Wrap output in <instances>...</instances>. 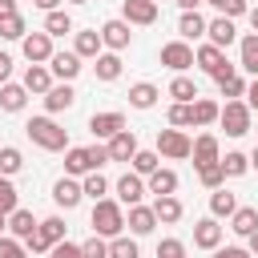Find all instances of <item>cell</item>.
<instances>
[{
	"mask_svg": "<svg viewBox=\"0 0 258 258\" xmlns=\"http://www.w3.org/2000/svg\"><path fill=\"white\" fill-rule=\"evenodd\" d=\"M93 69H97V81H117L121 77V56L117 52H101Z\"/></svg>",
	"mask_w": 258,
	"mask_h": 258,
	"instance_id": "29",
	"label": "cell"
},
{
	"mask_svg": "<svg viewBox=\"0 0 258 258\" xmlns=\"http://www.w3.org/2000/svg\"><path fill=\"white\" fill-rule=\"evenodd\" d=\"M0 258H28V254L16 238H0Z\"/></svg>",
	"mask_w": 258,
	"mask_h": 258,
	"instance_id": "50",
	"label": "cell"
},
{
	"mask_svg": "<svg viewBox=\"0 0 258 258\" xmlns=\"http://www.w3.org/2000/svg\"><path fill=\"white\" fill-rule=\"evenodd\" d=\"M133 153H137V137L129 129L109 137V161H133Z\"/></svg>",
	"mask_w": 258,
	"mask_h": 258,
	"instance_id": "15",
	"label": "cell"
},
{
	"mask_svg": "<svg viewBox=\"0 0 258 258\" xmlns=\"http://www.w3.org/2000/svg\"><path fill=\"white\" fill-rule=\"evenodd\" d=\"M24 101H28V89H24V85H12V81L0 85V109H4V113H20Z\"/></svg>",
	"mask_w": 258,
	"mask_h": 258,
	"instance_id": "18",
	"label": "cell"
},
{
	"mask_svg": "<svg viewBox=\"0 0 258 258\" xmlns=\"http://www.w3.org/2000/svg\"><path fill=\"white\" fill-rule=\"evenodd\" d=\"M44 32H48V36H64V32H73V16L52 8V12L44 16Z\"/></svg>",
	"mask_w": 258,
	"mask_h": 258,
	"instance_id": "34",
	"label": "cell"
},
{
	"mask_svg": "<svg viewBox=\"0 0 258 258\" xmlns=\"http://www.w3.org/2000/svg\"><path fill=\"white\" fill-rule=\"evenodd\" d=\"M222 169H226V177H242V173L250 169V157L234 149V153H226V157H222Z\"/></svg>",
	"mask_w": 258,
	"mask_h": 258,
	"instance_id": "40",
	"label": "cell"
},
{
	"mask_svg": "<svg viewBox=\"0 0 258 258\" xmlns=\"http://www.w3.org/2000/svg\"><path fill=\"white\" fill-rule=\"evenodd\" d=\"M4 230H8V214L0 210V238H4Z\"/></svg>",
	"mask_w": 258,
	"mask_h": 258,
	"instance_id": "60",
	"label": "cell"
},
{
	"mask_svg": "<svg viewBox=\"0 0 258 258\" xmlns=\"http://www.w3.org/2000/svg\"><path fill=\"white\" fill-rule=\"evenodd\" d=\"M210 210H214V218H230V214L238 210V202H234V194H230V189H222V185H218V189L210 194Z\"/></svg>",
	"mask_w": 258,
	"mask_h": 258,
	"instance_id": "31",
	"label": "cell"
},
{
	"mask_svg": "<svg viewBox=\"0 0 258 258\" xmlns=\"http://www.w3.org/2000/svg\"><path fill=\"white\" fill-rule=\"evenodd\" d=\"M153 214H157V222H165V226H169V222H177V218H181V202H177L173 194H165V198H157V202H153Z\"/></svg>",
	"mask_w": 258,
	"mask_h": 258,
	"instance_id": "32",
	"label": "cell"
},
{
	"mask_svg": "<svg viewBox=\"0 0 258 258\" xmlns=\"http://www.w3.org/2000/svg\"><path fill=\"white\" fill-rule=\"evenodd\" d=\"M250 77H258V32H250V36H242V60H238Z\"/></svg>",
	"mask_w": 258,
	"mask_h": 258,
	"instance_id": "33",
	"label": "cell"
},
{
	"mask_svg": "<svg viewBox=\"0 0 258 258\" xmlns=\"http://www.w3.org/2000/svg\"><path fill=\"white\" fill-rule=\"evenodd\" d=\"M169 97H173V101H185V105H189V101H198L202 93H198V85H194L189 77H181V73H177V77L169 81Z\"/></svg>",
	"mask_w": 258,
	"mask_h": 258,
	"instance_id": "30",
	"label": "cell"
},
{
	"mask_svg": "<svg viewBox=\"0 0 258 258\" xmlns=\"http://www.w3.org/2000/svg\"><path fill=\"white\" fill-rule=\"evenodd\" d=\"M250 254H254V258H258V230H254V234H250Z\"/></svg>",
	"mask_w": 258,
	"mask_h": 258,
	"instance_id": "59",
	"label": "cell"
},
{
	"mask_svg": "<svg viewBox=\"0 0 258 258\" xmlns=\"http://www.w3.org/2000/svg\"><path fill=\"white\" fill-rule=\"evenodd\" d=\"M36 226H40V222L32 218V210H20V206H16V210L8 214V230H12L20 242H24V238H32V234H36Z\"/></svg>",
	"mask_w": 258,
	"mask_h": 258,
	"instance_id": "21",
	"label": "cell"
},
{
	"mask_svg": "<svg viewBox=\"0 0 258 258\" xmlns=\"http://www.w3.org/2000/svg\"><path fill=\"white\" fill-rule=\"evenodd\" d=\"M81 198H85V189H81L77 181H69V177H60V181L52 185V202H56V206H64V210L81 206Z\"/></svg>",
	"mask_w": 258,
	"mask_h": 258,
	"instance_id": "20",
	"label": "cell"
},
{
	"mask_svg": "<svg viewBox=\"0 0 258 258\" xmlns=\"http://www.w3.org/2000/svg\"><path fill=\"white\" fill-rule=\"evenodd\" d=\"M246 105H250V109H258V77L246 85Z\"/></svg>",
	"mask_w": 258,
	"mask_h": 258,
	"instance_id": "55",
	"label": "cell"
},
{
	"mask_svg": "<svg viewBox=\"0 0 258 258\" xmlns=\"http://www.w3.org/2000/svg\"><path fill=\"white\" fill-rule=\"evenodd\" d=\"M81 254H85V258H109V246H105V238H101V234H93V238L81 246Z\"/></svg>",
	"mask_w": 258,
	"mask_h": 258,
	"instance_id": "46",
	"label": "cell"
},
{
	"mask_svg": "<svg viewBox=\"0 0 258 258\" xmlns=\"http://www.w3.org/2000/svg\"><path fill=\"white\" fill-rule=\"evenodd\" d=\"M73 101H77V93H73V85H69V81H60V85H52V89L44 93V109H48V113H60V109H69Z\"/></svg>",
	"mask_w": 258,
	"mask_h": 258,
	"instance_id": "19",
	"label": "cell"
},
{
	"mask_svg": "<svg viewBox=\"0 0 258 258\" xmlns=\"http://www.w3.org/2000/svg\"><path fill=\"white\" fill-rule=\"evenodd\" d=\"M189 157H194V165H206V161H222V157H218V137H214V133H202V137L194 141V153H189Z\"/></svg>",
	"mask_w": 258,
	"mask_h": 258,
	"instance_id": "26",
	"label": "cell"
},
{
	"mask_svg": "<svg viewBox=\"0 0 258 258\" xmlns=\"http://www.w3.org/2000/svg\"><path fill=\"white\" fill-rule=\"evenodd\" d=\"M109 161V145H85V149H69L64 153V169L69 173H93Z\"/></svg>",
	"mask_w": 258,
	"mask_h": 258,
	"instance_id": "3",
	"label": "cell"
},
{
	"mask_svg": "<svg viewBox=\"0 0 258 258\" xmlns=\"http://www.w3.org/2000/svg\"><path fill=\"white\" fill-rule=\"evenodd\" d=\"M194 105V101H189ZM189 105L185 101H173L169 105V125H189Z\"/></svg>",
	"mask_w": 258,
	"mask_h": 258,
	"instance_id": "49",
	"label": "cell"
},
{
	"mask_svg": "<svg viewBox=\"0 0 258 258\" xmlns=\"http://www.w3.org/2000/svg\"><path fill=\"white\" fill-rule=\"evenodd\" d=\"M121 230H125V214H121V206L109 202V198L93 202V234H101V238H117Z\"/></svg>",
	"mask_w": 258,
	"mask_h": 258,
	"instance_id": "2",
	"label": "cell"
},
{
	"mask_svg": "<svg viewBox=\"0 0 258 258\" xmlns=\"http://www.w3.org/2000/svg\"><path fill=\"white\" fill-rule=\"evenodd\" d=\"M157 97H161V93H157V85H149V81H137V85L129 89V105H133V109H153Z\"/></svg>",
	"mask_w": 258,
	"mask_h": 258,
	"instance_id": "24",
	"label": "cell"
},
{
	"mask_svg": "<svg viewBox=\"0 0 258 258\" xmlns=\"http://www.w3.org/2000/svg\"><path fill=\"white\" fill-rule=\"evenodd\" d=\"M218 121H222V129L230 137H242V133H250V105L246 101H226V109L218 113Z\"/></svg>",
	"mask_w": 258,
	"mask_h": 258,
	"instance_id": "5",
	"label": "cell"
},
{
	"mask_svg": "<svg viewBox=\"0 0 258 258\" xmlns=\"http://www.w3.org/2000/svg\"><path fill=\"white\" fill-rule=\"evenodd\" d=\"M81 189H85V198H93V202H101V198L109 194V181L101 177V169H93V173H85V181H81Z\"/></svg>",
	"mask_w": 258,
	"mask_h": 258,
	"instance_id": "37",
	"label": "cell"
},
{
	"mask_svg": "<svg viewBox=\"0 0 258 258\" xmlns=\"http://www.w3.org/2000/svg\"><path fill=\"white\" fill-rule=\"evenodd\" d=\"M0 36H4V40H24V20H20V16L0 20Z\"/></svg>",
	"mask_w": 258,
	"mask_h": 258,
	"instance_id": "43",
	"label": "cell"
},
{
	"mask_svg": "<svg viewBox=\"0 0 258 258\" xmlns=\"http://www.w3.org/2000/svg\"><path fill=\"white\" fill-rule=\"evenodd\" d=\"M69 4H89V0H69Z\"/></svg>",
	"mask_w": 258,
	"mask_h": 258,
	"instance_id": "63",
	"label": "cell"
},
{
	"mask_svg": "<svg viewBox=\"0 0 258 258\" xmlns=\"http://www.w3.org/2000/svg\"><path fill=\"white\" fill-rule=\"evenodd\" d=\"M194 246H202V250H218V246H222V226H218V218H202V222L194 226Z\"/></svg>",
	"mask_w": 258,
	"mask_h": 258,
	"instance_id": "12",
	"label": "cell"
},
{
	"mask_svg": "<svg viewBox=\"0 0 258 258\" xmlns=\"http://www.w3.org/2000/svg\"><path fill=\"white\" fill-rule=\"evenodd\" d=\"M125 226L133 230V238H141V234H153V226H157V214H153V206H129V218H125Z\"/></svg>",
	"mask_w": 258,
	"mask_h": 258,
	"instance_id": "10",
	"label": "cell"
},
{
	"mask_svg": "<svg viewBox=\"0 0 258 258\" xmlns=\"http://www.w3.org/2000/svg\"><path fill=\"white\" fill-rule=\"evenodd\" d=\"M250 24H254V32H258V8H250Z\"/></svg>",
	"mask_w": 258,
	"mask_h": 258,
	"instance_id": "61",
	"label": "cell"
},
{
	"mask_svg": "<svg viewBox=\"0 0 258 258\" xmlns=\"http://www.w3.org/2000/svg\"><path fill=\"white\" fill-rule=\"evenodd\" d=\"M214 258H250V250H242V246H226V250H214Z\"/></svg>",
	"mask_w": 258,
	"mask_h": 258,
	"instance_id": "53",
	"label": "cell"
},
{
	"mask_svg": "<svg viewBox=\"0 0 258 258\" xmlns=\"http://www.w3.org/2000/svg\"><path fill=\"white\" fill-rule=\"evenodd\" d=\"M121 129H125V117H121V113H93V117H89V133H93V137H105V141H109V137L121 133Z\"/></svg>",
	"mask_w": 258,
	"mask_h": 258,
	"instance_id": "11",
	"label": "cell"
},
{
	"mask_svg": "<svg viewBox=\"0 0 258 258\" xmlns=\"http://www.w3.org/2000/svg\"><path fill=\"white\" fill-rule=\"evenodd\" d=\"M250 169H258V149H254V153H250Z\"/></svg>",
	"mask_w": 258,
	"mask_h": 258,
	"instance_id": "62",
	"label": "cell"
},
{
	"mask_svg": "<svg viewBox=\"0 0 258 258\" xmlns=\"http://www.w3.org/2000/svg\"><path fill=\"white\" fill-rule=\"evenodd\" d=\"M48 69H52V77H60V81H73V77L81 73V56H77V52H52Z\"/></svg>",
	"mask_w": 258,
	"mask_h": 258,
	"instance_id": "17",
	"label": "cell"
},
{
	"mask_svg": "<svg viewBox=\"0 0 258 258\" xmlns=\"http://www.w3.org/2000/svg\"><path fill=\"white\" fill-rule=\"evenodd\" d=\"M32 4H36V8H44V12H52V8L60 4V0H32Z\"/></svg>",
	"mask_w": 258,
	"mask_h": 258,
	"instance_id": "58",
	"label": "cell"
},
{
	"mask_svg": "<svg viewBox=\"0 0 258 258\" xmlns=\"http://www.w3.org/2000/svg\"><path fill=\"white\" fill-rule=\"evenodd\" d=\"M173 189H177V173H173V169H153V173H149V194L165 198V194H173Z\"/></svg>",
	"mask_w": 258,
	"mask_h": 258,
	"instance_id": "28",
	"label": "cell"
},
{
	"mask_svg": "<svg viewBox=\"0 0 258 258\" xmlns=\"http://www.w3.org/2000/svg\"><path fill=\"white\" fill-rule=\"evenodd\" d=\"M230 218H234V222H230V230H234V234H242V238H250V234L258 230V210H254V206H242V210H234Z\"/></svg>",
	"mask_w": 258,
	"mask_h": 258,
	"instance_id": "27",
	"label": "cell"
},
{
	"mask_svg": "<svg viewBox=\"0 0 258 258\" xmlns=\"http://www.w3.org/2000/svg\"><path fill=\"white\" fill-rule=\"evenodd\" d=\"M222 93H226V97H230V101H238V97H246V81H242V77H238V73H234V77H230V81H222Z\"/></svg>",
	"mask_w": 258,
	"mask_h": 258,
	"instance_id": "48",
	"label": "cell"
},
{
	"mask_svg": "<svg viewBox=\"0 0 258 258\" xmlns=\"http://www.w3.org/2000/svg\"><path fill=\"white\" fill-rule=\"evenodd\" d=\"M198 177H202L206 189H218L226 181V169H222V161H206V165H198Z\"/></svg>",
	"mask_w": 258,
	"mask_h": 258,
	"instance_id": "36",
	"label": "cell"
},
{
	"mask_svg": "<svg viewBox=\"0 0 258 258\" xmlns=\"http://www.w3.org/2000/svg\"><path fill=\"white\" fill-rule=\"evenodd\" d=\"M101 40H105L113 52L129 48V20H105V24H101Z\"/></svg>",
	"mask_w": 258,
	"mask_h": 258,
	"instance_id": "13",
	"label": "cell"
},
{
	"mask_svg": "<svg viewBox=\"0 0 258 258\" xmlns=\"http://www.w3.org/2000/svg\"><path fill=\"white\" fill-rule=\"evenodd\" d=\"M157 258H185V246L177 238H165V242H157Z\"/></svg>",
	"mask_w": 258,
	"mask_h": 258,
	"instance_id": "47",
	"label": "cell"
},
{
	"mask_svg": "<svg viewBox=\"0 0 258 258\" xmlns=\"http://www.w3.org/2000/svg\"><path fill=\"white\" fill-rule=\"evenodd\" d=\"M8 16H20L16 12V0H0V20H8Z\"/></svg>",
	"mask_w": 258,
	"mask_h": 258,
	"instance_id": "56",
	"label": "cell"
},
{
	"mask_svg": "<svg viewBox=\"0 0 258 258\" xmlns=\"http://www.w3.org/2000/svg\"><path fill=\"white\" fill-rule=\"evenodd\" d=\"M194 60H198V64H202V69H206V73H210V77H214L218 85L234 77V64L226 60V52H222L218 44H202V48L194 52Z\"/></svg>",
	"mask_w": 258,
	"mask_h": 258,
	"instance_id": "4",
	"label": "cell"
},
{
	"mask_svg": "<svg viewBox=\"0 0 258 258\" xmlns=\"http://www.w3.org/2000/svg\"><path fill=\"white\" fill-rule=\"evenodd\" d=\"M206 36H210V44L230 48V44H234V36H238V28H234V20H230V16H218V20H210V24H206Z\"/></svg>",
	"mask_w": 258,
	"mask_h": 258,
	"instance_id": "14",
	"label": "cell"
},
{
	"mask_svg": "<svg viewBox=\"0 0 258 258\" xmlns=\"http://www.w3.org/2000/svg\"><path fill=\"white\" fill-rule=\"evenodd\" d=\"M8 77H12V56H8V52H0V85H4Z\"/></svg>",
	"mask_w": 258,
	"mask_h": 258,
	"instance_id": "54",
	"label": "cell"
},
{
	"mask_svg": "<svg viewBox=\"0 0 258 258\" xmlns=\"http://www.w3.org/2000/svg\"><path fill=\"white\" fill-rule=\"evenodd\" d=\"M218 113H222V109H218L214 101L198 97V101L189 105V125H198V129H202V125H214V121H218Z\"/></svg>",
	"mask_w": 258,
	"mask_h": 258,
	"instance_id": "25",
	"label": "cell"
},
{
	"mask_svg": "<svg viewBox=\"0 0 258 258\" xmlns=\"http://www.w3.org/2000/svg\"><path fill=\"white\" fill-rule=\"evenodd\" d=\"M48 258H85V254H81V246H73V242H56V246L48 250Z\"/></svg>",
	"mask_w": 258,
	"mask_h": 258,
	"instance_id": "51",
	"label": "cell"
},
{
	"mask_svg": "<svg viewBox=\"0 0 258 258\" xmlns=\"http://www.w3.org/2000/svg\"><path fill=\"white\" fill-rule=\"evenodd\" d=\"M141 198H145V181H141V173H125V177H117V202L137 206Z\"/></svg>",
	"mask_w": 258,
	"mask_h": 258,
	"instance_id": "16",
	"label": "cell"
},
{
	"mask_svg": "<svg viewBox=\"0 0 258 258\" xmlns=\"http://www.w3.org/2000/svg\"><path fill=\"white\" fill-rule=\"evenodd\" d=\"M0 210H4V214H12V210H16V185H12L4 173H0Z\"/></svg>",
	"mask_w": 258,
	"mask_h": 258,
	"instance_id": "44",
	"label": "cell"
},
{
	"mask_svg": "<svg viewBox=\"0 0 258 258\" xmlns=\"http://www.w3.org/2000/svg\"><path fill=\"white\" fill-rule=\"evenodd\" d=\"M206 16H198V8L194 12H181V20H177V32H181V40H198V36H206Z\"/></svg>",
	"mask_w": 258,
	"mask_h": 258,
	"instance_id": "22",
	"label": "cell"
},
{
	"mask_svg": "<svg viewBox=\"0 0 258 258\" xmlns=\"http://www.w3.org/2000/svg\"><path fill=\"white\" fill-rule=\"evenodd\" d=\"M206 4H214V8H218L222 16H230V20H234V16H242V12H250V8H246V0H206Z\"/></svg>",
	"mask_w": 258,
	"mask_h": 258,
	"instance_id": "45",
	"label": "cell"
},
{
	"mask_svg": "<svg viewBox=\"0 0 258 258\" xmlns=\"http://www.w3.org/2000/svg\"><path fill=\"white\" fill-rule=\"evenodd\" d=\"M24 133L40 145V149H48V153H60V149H69V133L52 121V117H32L28 125H24Z\"/></svg>",
	"mask_w": 258,
	"mask_h": 258,
	"instance_id": "1",
	"label": "cell"
},
{
	"mask_svg": "<svg viewBox=\"0 0 258 258\" xmlns=\"http://www.w3.org/2000/svg\"><path fill=\"white\" fill-rule=\"evenodd\" d=\"M101 44H105L101 32H77V48L73 52L77 56H101Z\"/></svg>",
	"mask_w": 258,
	"mask_h": 258,
	"instance_id": "35",
	"label": "cell"
},
{
	"mask_svg": "<svg viewBox=\"0 0 258 258\" xmlns=\"http://www.w3.org/2000/svg\"><path fill=\"white\" fill-rule=\"evenodd\" d=\"M20 165H24L20 149H16V145H4V149H0V173L12 177V173H20Z\"/></svg>",
	"mask_w": 258,
	"mask_h": 258,
	"instance_id": "39",
	"label": "cell"
},
{
	"mask_svg": "<svg viewBox=\"0 0 258 258\" xmlns=\"http://www.w3.org/2000/svg\"><path fill=\"white\" fill-rule=\"evenodd\" d=\"M157 153H165V157L181 161V157H189V153H194V141H189L181 129H161V133H157Z\"/></svg>",
	"mask_w": 258,
	"mask_h": 258,
	"instance_id": "6",
	"label": "cell"
},
{
	"mask_svg": "<svg viewBox=\"0 0 258 258\" xmlns=\"http://www.w3.org/2000/svg\"><path fill=\"white\" fill-rule=\"evenodd\" d=\"M109 258H137V242L125 238V234H117V238L109 242Z\"/></svg>",
	"mask_w": 258,
	"mask_h": 258,
	"instance_id": "41",
	"label": "cell"
},
{
	"mask_svg": "<svg viewBox=\"0 0 258 258\" xmlns=\"http://www.w3.org/2000/svg\"><path fill=\"white\" fill-rule=\"evenodd\" d=\"M161 64L173 69V73H185L194 64V48L185 40H169V44H161Z\"/></svg>",
	"mask_w": 258,
	"mask_h": 258,
	"instance_id": "7",
	"label": "cell"
},
{
	"mask_svg": "<svg viewBox=\"0 0 258 258\" xmlns=\"http://www.w3.org/2000/svg\"><path fill=\"white\" fill-rule=\"evenodd\" d=\"M173 4H177V8H181V12H194V8H198V4H202V0H173Z\"/></svg>",
	"mask_w": 258,
	"mask_h": 258,
	"instance_id": "57",
	"label": "cell"
},
{
	"mask_svg": "<svg viewBox=\"0 0 258 258\" xmlns=\"http://www.w3.org/2000/svg\"><path fill=\"white\" fill-rule=\"evenodd\" d=\"M153 169H161V161H157V153H153V149H137V153H133V173H141V177H149Z\"/></svg>",
	"mask_w": 258,
	"mask_h": 258,
	"instance_id": "38",
	"label": "cell"
},
{
	"mask_svg": "<svg viewBox=\"0 0 258 258\" xmlns=\"http://www.w3.org/2000/svg\"><path fill=\"white\" fill-rule=\"evenodd\" d=\"M24 246H28L32 254H44V250H52V246H48V238L40 234V226H36V234H32V238H24Z\"/></svg>",
	"mask_w": 258,
	"mask_h": 258,
	"instance_id": "52",
	"label": "cell"
},
{
	"mask_svg": "<svg viewBox=\"0 0 258 258\" xmlns=\"http://www.w3.org/2000/svg\"><path fill=\"white\" fill-rule=\"evenodd\" d=\"M121 20H129V24H153L157 20V0H121Z\"/></svg>",
	"mask_w": 258,
	"mask_h": 258,
	"instance_id": "8",
	"label": "cell"
},
{
	"mask_svg": "<svg viewBox=\"0 0 258 258\" xmlns=\"http://www.w3.org/2000/svg\"><path fill=\"white\" fill-rule=\"evenodd\" d=\"M20 44H24V56H28L32 64H44V60H52V36H48V32H28Z\"/></svg>",
	"mask_w": 258,
	"mask_h": 258,
	"instance_id": "9",
	"label": "cell"
},
{
	"mask_svg": "<svg viewBox=\"0 0 258 258\" xmlns=\"http://www.w3.org/2000/svg\"><path fill=\"white\" fill-rule=\"evenodd\" d=\"M24 89H28V93H48V89H52V69H44V64H28V73H24Z\"/></svg>",
	"mask_w": 258,
	"mask_h": 258,
	"instance_id": "23",
	"label": "cell"
},
{
	"mask_svg": "<svg viewBox=\"0 0 258 258\" xmlns=\"http://www.w3.org/2000/svg\"><path fill=\"white\" fill-rule=\"evenodd\" d=\"M40 234L48 238V246H56V242H64V222L60 218H44L40 222Z\"/></svg>",
	"mask_w": 258,
	"mask_h": 258,
	"instance_id": "42",
	"label": "cell"
}]
</instances>
